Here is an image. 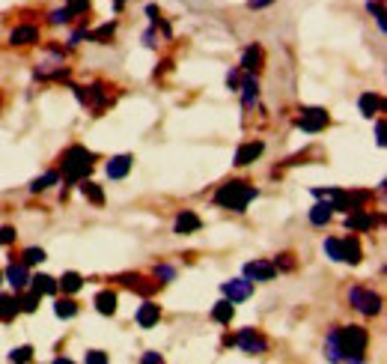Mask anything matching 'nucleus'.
Wrapping results in <instances>:
<instances>
[{
    "instance_id": "f257e3e1",
    "label": "nucleus",
    "mask_w": 387,
    "mask_h": 364,
    "mask_svg": "<svg viewBox=\"0 0 387 364\" xmlns=\"http://www.w3.org/2000/svg\"><path fill=\"white\" fill-rule=\"evenodd\" d=\"M369 332L363 325H334L325 338V358L334 364H361L366 361Z\"/></svg>"
},
{
    "instance_id": "f03ea898",
    "label": "nucleus",
    "mask_w": 387,
    "mask_h": 364,
    "mask_svg": "<svg viewBox=\"0 0 387 364\" xmlns=\"http://www.w3.org/2000/svg\"><path fill=\"white\" fill-rule=\"evenodd\" d=\"M257 197H259L257 186H250V182H244V179H229L215 191L212 201H215V206L229 209V212H247V206L254 203Z\"/></svg>"
},
{
    "instance_id": "7ed1b4c3",
    "label": "nucleus",
    "mask_w": 387,
    "mask_h": 364,
    "mask_svg": "<svg viewBox=\"0 0 387 364\" xmlns=\"http://www.w3.org/2000/svg\"><path fill=\"white\" fill-rule=\"evenodd\" d=\"M93 161H96V153L87 150V146H69L63 156H60V171H63V182L66 186H78L81 179H87V173L93 171Z\"/></svg>"
},
{
    "instance_id": "20e7f679",
    "label": "nucleus",
    "mask_w": 387,
    "mask_h": 364,
    "mask_svg": "<svg viewBox=\"0 0 387 364\" xmlns=\"http://www.w3.org/2000/svg\"><path fill=\"white\" fill-rule=\"evenodd\" d=\"M349 305L363 317H378L381 313V295L369 287H349Z\"/></svg>"
},
{
    "instance_id": "39448f33",
    "label": "nucleus",
    "mask_w": 387,
    "mask_h": 364,
    "mask_svg": "<svg viewBox=\"0 0 387 364\" xmlns=\"http://www.w3.org/2000/svg\"><path fill=\"white\" fill-rule=\"evenodd\" d=\"M295 126L301 131H307V135H319V131H325L331 126V113L325 108H301L295 117Z\"/></svg>"
},
{
    "instance_id": "423d86ee",
    "label": "nucleus",
    "mask_w": 387,
    "mask_h": 364,
    "mask_svg": "<svg viewBox=\"0 0 387 364\" xmlns=\"http://www.w3.org/2000/svg\"><path fill=\"white\" fill-rule=\"evenodd\" d=\"M227 343H235L244 355H265L268 353V340L259 328H242L235 338H229Z\"/></svg>"
},
{
    "instance_id": "0eeeda50",
    "label": "nucleus",
    "mask_w": 387,
    "mask_h": 364,
    "mask_svg": "<svg viewBox=\"0 0 387 364\" xmlns=\"http://www.w3.org/2000/svg\"><path fill=\"white\" fill-rule=\"evenodd\" d=\"M75 90V96H78V102L81 105H87L96 117L102 113L108 105H110V96H108V90L102 87V84H90V87H72Z\"/></svg>"
},
{
    "instance_id": "6e6552de",
    "label": "nucleus",
    "mask_w": 387,
    "mask_h": 364,
    "mask_svg": "<svg viewBox=\"0 0 387 364\" xmlns=\"http://www.w3.org/2000/svg\"><path fill=\"white\" fill-rule=\"evenodd\" d=\"M221 293H224V299H229L232 305L247 302L250 295H254V280H247L244 275H242V278H232V280H224Z\"/></svg>"
},
{
    "instance_id": "1a4fd4ad",
    "label": "nucleus",
    "mask_w": 387,
    "mask_h": 364,
    "mask_svg": "<svg viewBox=\"0 0 387 364\" xmlns=\"http://www.w3.org/2000/svg\"><path fill=\"white\" fill-rule=\"evenodd\" d=\"M376 224H378V215H373L366 206L346 212V230L349 233H363V230H373Z\"/></svg>"
},
{
    "instance_id": "9d476101",
    "label": "nucleus",
    "mask_w": 387,
    "mask_h": 364,
    "mask_svg": "<svg viewBox=\"0 0 387 364\" xmlns=\"http://www.w3.org/2000/svg\"><path fill=\"white\" fill-rule=\"evenodd\" d=\"M262 63H265V51H262L259 42H254V45H247L244 51H242L239 69H242L244 75H259V72H262Z\"/></svg>"
},
{
    "instance_id": "9b49d317",
    "label": "nucleus",
    "mask_w": 387,
    "mask_h": 364,
    "mask_svg": "<svg viewBox=\"0 0 387 364\" xmlns=\"http://www.w3.org/2000/svg\"><path fill=\"white\" fill-rule=\"evenodd\" d=\"M244 278L247 280H254V284H262V280H274L277 269H274V263L272 260H250L244 263Z\"/></svg>"
},
{
    "instance_id": "f8f14e48",
    "label": "nucleus",
    "mask_w": 387,
    "mask_h": 364,
    "mask_svg": "<svg viewBox=\"0 0 387 364\" xmlns=\"http://www.w3.org/2000/svg\"><path fill=\"white\" fill-rule=\"evenodd\" d=\"M262 153H265L262 141H244V143H239V150H235L232 164H235V168H247V164H254Z\"/></svg>"
},
{
    "instance_id": "ddd939ff",
    "label": "nucleus",
    "mask_w": 387,
    "mask_h": 364,
    "mask_svg": "<svg viewBox=\"0 0 387 364\" xmlns=\"http://www.w3.org/2000/svg\"><path fill=\"white\" fill-rule=\"evenodd\" d=\"M4 280L15 290V293H21V290H27V284H30V266L27 263H9L6 266V272H4Z\"/></svg>"
},
{
    "instance_id": "4468645a",
    "label": "nucleus",
    "mask_w": 387,
    "mask_h": 364,
    "mask_svg": "<svg viewBox=\"0 0 387 364\" xmlns=\"http://www.w3.org/2000/svg\"><path fill=\"white\" fill-rule=\"evenodd\" d=\"M200 227H203V218L194 212V209H182L173 221V233L179 236H191V233H200Z\"/></svg>"
},
{
    "instance_id": "2eb2a0df",
    "label": "nucleus",
    "mask_w": 387,
    "mask_h": 364,
    "mask_svg": "<svg viewBox=\"0 0 387 364\" xmlns=\"http://www.w3.org/2000/svg\"><path fill=\"white\" fill-rule=\"evenodd\" d=\"M239 93H242V108L244 111H254L259 105V81H257V75H244L242 72Z\"/></svg>"
},
{
    "instance_id": "dca6fc26",
    "label": "nucleus",
    "mask_w": 387,
    "mask_h": 364,
    "mask_svg": "<svg viewBox=\"0 0 387 364\" xmlns=\"http://www.w3.org/2000/svg\"><path fill=\"white\" fill-rule=\"evenodd\" d=\"M307 218H310V224H313V227H325V224L334 218V206L325 201V197H316V203L310 206Z\"/></svg>"
},
{
    "instance_id": "f3484780",
    "label": "nucleus",
    "mask_w": 387,
    "mask_h": 364,
    "mask_svg": "<svg viewBox=\"0 0 387 364\" xmlns=\"http://www.w3.org/2000/svg\"><path fill=\"white\" fill-rule=\"evenodd\" d=\"M134 320H138L140 328H153V325H158V320H161V305H155V302L146 299V302L138 308V313H134Z\"/></svg>"
},
{
    "instance_id": "a211bd4d",
    "label": "nucleus",
    "mask_w": 387,
    "mask_h": 364,
    "mask_svg": "<svg viewBox=\"0 0 387 364\" xmlns=\"http://www.w3.org/2000/svg\"><path fill=\"white\" fill-rule=\"evenodd\" d=\"M131 168H134V156H128V153H123V156H113L110 161H108V176L110 179H125L128 173H131Z\"/></svg>"
},
{
    "instance_id": "6ab92c4d",
    "label": "nucleus",
    "mask_w": 387,
    "mask_h": 364,
    "mask_svg": "<svg viewBox=\"0 0 387 364\" xmlns=\"http://www.w3.org/2000/svg\"><path fill=\"white\" fill-rule=\"evenodd\" d=\"M39 42V27L36 24H19L9 33V45H33Z\"/></svg>"
},
{
    "instance_id": "aec40b11",
    "label": "nucleus",
    "mask_w": 387,
    "mask_h": 364,
    "mask_svg": "<svg viewBox=\"0 0 387 364\" xmlns=\"http://www.w3.org/2000/svg\"><path fill=\"white\" fill-rule=\"evenodd\" d=\"M340 242H343V263H349V266H358V263L363 260L361 239L351 233V236H346V239H340Z\"/></svg>"
},
{
    "instance_id": "412c9836",
    "label": "nucleus",
    "mask_w": 387,
    "mask_h": 364,
    "mask_svg": "<svg viewBox=\"0 0 387 364\" xmlns=\"http://www.w3.org/2000/svg\"><path fill=\"white\" fill-rule=\"evenodd\" d=\"M27 287L33 293H39V295H54L57 293V278H51V275H30Z\"/></svg>"
},
{
    "instance_id": "4be33fe9",
    "label": "nucleus",
    "mask_w": 387,
    "mask_h": 364,
    "mask_svg": "<svg viewBox=\"0 0 387 364\" xmlns=\"http://www.w3.org/2000/svg\"><path fill=\"white\" fill-rule=\"evenodd\" d=\"M93 305H96V310L102 313V317H113V313H116V293H113V290H102V293H96Z\"/></svg>"
},
{
    "instance_id": "5701e85b",
    "label": "nucleus",
    "mask_w": 387,
    "mask_h": 364,
    "mask_svg": "<svg viewBox=\"0 0 387 364\" xmlns=\"http://www.w3.org/2000/svg\"><path fill=\"white\" fill-rule=\"evenodd\" d=\"M358 108H361V113L366 120H373L376 113L381 111V96L378 93H363L361 98H358Z\"/></svg>"
},
{
    "instance_id": "b1692460",
    "label": "nucleus",
    "mask_w": 387,
    "mask_h": 364,
    "mask_svg": "<svg viewBox=\"0 0 387 364\" xmlns=\"http://www.w3.org/2000/svg\"><path fill=\"white\" fill-rule=\"evenodd\" d=\"M232 317H235V305H232L229 299L215 302V308H212V320H215V323L229 325V323H232Z\"/></svg>"
},
{
    "instance_id": "393cba45",
    "label": "nucleus",
    "mask_w": 387,
    "mask_h": 364,
    "mask_svg": "<svg viewBox=\"0 0 387 364\" xmlns=\"http://www.w3.org/2000/svg\"><path fill=\"white\" fill-rule=\"evenodd\" d=\"M19 299L15 295H0V323H12L19 317Z\"/></svg>"
},
{
    "instance_id": "a878e982",
    "label": "nucleus",
    "mask_w": 387,
    "mask_h": 364,
    "mask_svg": "<svg viewBox=\"0 0 387 364\" xmlns=\"http://www.w3.org/2000/svg\"><path fill=\"white\" fill-rule=\"evenodd\" d=\"M83 287V278L78 275V272H66L60 280H57V290H63L66 295H72V293H78Z\"/></svg>"
},
{
    "instance_id": "bb28decb",
    "label": "nucleus",
    "mask_w": 387,
    "mask_h": 364,
    "mask_svg": "<svg viewBox=\"0 0 387 364\" xmlns=\"http://www.w3.org/2000/svg\"><path fill=\"white\" fill-rule=\"evenodd\" d=\"M81 194L87 197L90 203H96V206H102V203H105V191H102V186H96V182L81 179Z\"/></svg>"
},
{
    "instance_id": "cd10ccee",
    "label": "nucleus",
    "mask_w": 387,
    "mask_h": 364,
    "mask_svg": "<svg viewBox=\"0 0 387 364\" xmlns=\"http://www.w3.org/2000/svg\"><path fill=\"white\" fill-rule=\"evenodd\" d=\"M57 182H60V173H57V171H48V173H42V176H36V179L30 182V191L39 194V191H45V188L57 186Z\"/></svg>"
},
{
    "instance_id": "c85d7f7f",
    "label": "nucleus",
    "mask_w": 387,
    "mask_h": 364,
    "mask_svg": "<svg viewBox=\"0 0 387 364\" xmlns=\"http://www.w3.org/2000/svg\"><path fill=\"white\" fill-rule=\"evenodd\" d=\"M113 33H116V21H108V24H102L98 30H90V42H98V45H108L110 39H113Z\"/></svg>"
},
{
    "instance_id": "c756f323",
    "label": "nucleus",
    "mask_w": 387,
    "mask_h": 364,
    "mask_svg": "<svg viewBox=\"0 0 387 364\" xmlns=\"http://www.w3.org/2000/svg\"><path fill=\"white\" fill-rule=\"evenodd\" d=\"M54 313L60 320H72V317H78V302L75 299H57L54 302Z\"/></svg>"
},
{
    "instance_id": "7c9ffc66",
    "label": "nucleus",
    "mask_w": 387,
    "mask_h": 364,
    "mask_svg": "<svg viewBox=\"0 0 387 364\" xmlns=\"http://www.w3.org/2000/svg\"><path fill=\"white\" fill-rule=\"evenodd\" d=\"M15 299H19V310H21V313H33V310L39 308V299H42V295L33 293V290H30V293L21 290V295H15Z\"/></svg>"
},
{
    "instance_id": "2f4dec72",
    "label": "nucleus",
    "mask_w": 387,
    "mask_h": 364,
    "mask_svg": "<svg viewBox=\"0 0 387 364\" xmlns=\"http://www.w3.org/2000/svg\"><path fill=\"white\" fill-rule=\"evenodd\" d=\"M325 254H328V260H334V263H343V242L336 239V236H328L325 239Z\"/></svg>"
},
{
    "instance_id": "473e14b6",
    "label": "nucleus",
    "mask_w": 387,
    "mask_h": 364,
    "mask_svg": "<svg viewBox=\"0 0 387 364\" xmlns=\"http://www.w3.org/2000/svg\"><path fill=\"white\" fill-rule=\"evenodd\" d=\"M366 12L373 15L376 24H378V30L384 33V30H387V24H384V4H381V0H366Z\"/></svg>"
},
{
    "instance_id": "72a5a7b5",
    "label": "nucleus",
    "mask_w": 387,
    "mask_h": 364,
    "mask_svg": "<svg viewBox=\"0 0 387 364\" xmlns=\"http://www.w3.org/2000/svg\"><path fill=\"white\" fill-rule=\"evenodd\" d=\"M45 257H48V254L42 251V248H27V251L21 254V263H27V266H39Z\"/></svg>"
},
{
    "instance_id": "f704fd0d",
    "label": "nucleus",
    "mask_w": 387,
    "mask_h": 364,
    "mask_svg": "<svg viewBox=\"0 0 387 364\" xmlns=\"http://www.w3.org/2000/svg\"><path fill=\"white\" fill-rule=\"evenodd\" d=\"M153 275L158 278V284H170V280L176 278V269H173V266H164V263H161V266H155Z\"/></svg>"
},
{
    "instance_id": "c9c22d12",
    "label": "nucleus",
    "mask_w": 387,
    "mask_h": 364,
    "mask_svg": "<svg viewBox=\"0 0 387 364\" xmlns=\"http://www.w3.org/2000/svg\"><path fill=\"white\" fill-rule=\"evenodd\" d=\"M239 84H242V69L235 66V69L227 72V90H229V93H239Z\"/></svg>"
},
{
    "instance_id": "e433bc0d",
    "label": "nucleus",
    "mask_w": 387,
    "mask_h": 364,
    "mask_svg": "<svg viewBox=\"0 0 387 364\" xmlns=\"http://www.w3.org/2000/svg\"><path fill=\"white\" fill-rule=\"evenodd\" d=\"M30 358H33V346L30 343H24V346H19V350L9 353V361H30Z\"/></svg>"
},
{
    "instance_id": "4c0bfd02",
    "label": "nucleus",
    "mask_w": 387,
    "mask_h": 364,
    "mask_svg": "<svg viewBox=\"0 0 387 364\" xmlns=\"http://www.w3.org/2000/svg\"><path fill=\"white\" fill-rule=\"evenodd\" d=\"M272 263H274V269H283V272H292L295 269L292 254H277V260H272Z\"/></svg>"
},
{
    "instance_id": "58836bf2",
    "label": "nucleus",
    "mask_w": 387,
    "mask_h": 364,
    "mask_svg": "<svg viewBox=\"0 0 387 364\" xmlns=\"http://www.w3.org/2000/svg\"><path fill=\"white\" fill-rule=\"evenodd\" d=\"M69 15L75 19V15H83V12H90V0H69Z\"/></svg>"
},
{
    "instance_id": "ea45409f",
    "label": "nucleus",
    "mask_w": 387,
    "mask_h": 364,
    "mask_svg": "<svg viewBox=\"0 0 387 364\" xmlns=\"http://www.w3.org/2000/svg\"><path fill=\"white\" fill-rule=\"evenodd\" d=\"M48 21H51V24H69L72 21V15H69V9H54L51 15H48Z\"/></svg>"
},
{
    "instance_id": "a19ab883",
    "label": "nucleus",
    "mask_w": 387,
    "mask_h": 364,
    "mask_svg": "<svg viewBox=\"0 0 387 364\" xmlns=\"http://www.w3.org/2000/svg\"><path fill=\"white\" fill-rule=\"evenodd\" d=\"M83 361H87V364H108V353H102V350H90L87 355H83Z\"/></svg>"
},
{
    "instance_id": "79ce46f5",
    "label": "nucleus",
    "mask_w": 387,
    "mask_h": 364,
    "mask_svg": "<svg viewBox=\"0 0 387 364\" xmlns=\"http://www.w3.org/2000/svg\"><path fill=\"white\" fill-rule=\"evenodd\" d=\"M15 239H19L15 227H0V245H12Z\"/></svg>"
},
{
    "instance_id": "37998d69",
    "label": "nucleus",
    "mask_w": 387,
    "mask_h": 364,
    "mask_svg": "<svg viewBox=\"0 0 387 364\" xmlns=\"http://www.w3.org/2000/svg\"><path fill=\"white\" fill-rule=\"evenodd\" d=\"M87 36H90V30H87V27H78V30L72 33V36H69V45H78V42H83Z\"/></svg>"
},
{
    "instance_id": "c03bdc74",
    "label": "nucleus",
    "mask_w": 387,
    "mask_h": 364,
    "mask_svg": "<svg viewBox=\"0 0 387 364\" xmlns=\"http://www.w3.org/2000/svg\"><path fill=\"white\" fill-rule=\"evenodd\" d=\"M140 361H143V364H161V361H164V355L149 350V353H143V355H140Z\"/></svg>"
},
{
    "instance_id": "a18cd8bd",
    "label": "nucleus",
    "mask_w": 387,
    "mask_h": 364,
    "mask_svg": "<svg viewBox=\"0 0 387 364\" xmlns=\"http://www.w3.org/2000/svg\"><path fill=\"white\" fill-rule=\"evenodd\" d=\"M272 4H274V0H247V9H265Z\"/></svg>"
},
{
    "instance_id": "49530a36",
    "label": "nucleus",
    "mask_w": 387,
    "mask_h": 364,
    "mask_svg": "<svg viewBox=\"0 0 387 364\" xmlns=\"http://www.w3.org/2000/svg\"><path fill=\"white\" fill-rule=\"evenodd\" d=\"M143 45H146V48H155V45H158V42H155V27L143 33Z\"/></svg>"
},
{
    "instance_id": "de8ad7c7",
    "label": "nucleus",
    "mask_w": 387,
    "mask_h": 364,
    "mask_svg": "<svg viewBox=\"0 0 387 364\" xmlns=\"http://www.w3.org/2000/svg\"><path fill=\"white\" fill-rule=\"evenodd\" d=\"M376 143L384 146V123H381V120L376 123Z\"/></svg>"
},
{
    "instance_id": "09e8293b",
    "label": "nucleus",
    "mask_w": 387,
    "mask_h": 364,
    "mask_svg": "<svg viewBox=\"0 0 387 364\" xmlns=\"http://www.w3.org/2000/svg\"><path fill=\"white\" fill-rule=\"evenodd\" d=\"M123 6H125V0H113V9L116 12H123Z\"/></svg>"
},
{
    "instance_id": "8fccbe9b",
    "label": "nucleus",
    "mask_w": 387,
    "mask_h": 364,
    "mask_svg": "<svg viewBox=\"0 0 387 364\" xmlns=\"http://www.w3.org/2000/svg\"><path fill=\"white\" fill-rule=\"evenodd\" d=\"M0 284H4V272H0Z\"/></svg>"
}]
</instances>
